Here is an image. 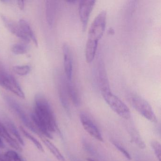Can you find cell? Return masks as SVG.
I'll list each match as a JSON object with an SVG mask.
<instances>
[{
  "instance_id": "3",
  "label": "cell",
  "mask_w": 161,
  "mask_h": 161,
  "mask_svg": "<svg viewBox=\"0 0 161 161\" xmlns=\"http://www.w3.org/2000/svg\"><path fill=\"white\" fill-rule=\"evenodd\" d=\"M102 96L110 108L122 118L128 119L130 118V109L125 103L111 91L101 93Z\"/></svg>"
},
{
  "instance_id": "14",
  "label": "cell",
  "mask_w": 161,
  "mask_h": 161,
  "mask_svg": "<svg viewBox=\"0 0 161 161\" xmlns=\"http://www.w3.org/2000/svg\"><path fill=\"white\" fill-rule=\"evenodd\" d=\"M57 9V2L54 1H47L46 2V19L50 27H52L55 22Z\"/></svg>"
},
{
  "instance_id": "6",
  "label": "cell",
  "mask_w": 161,
  "mask_h": 161,
  "mask_svg": "<svg viewBox=\"0 0 161 161\" xmlns=\"http://www.w3.org/2000/svg\"><path fill=\"white\" fill-rule=\"evenodd\" d=\"M0 86L11 91L19 97L25 98V95L16 79L12 75L0 69Z\"/></svg>"
},
{
  "instance_id": "18",
  "label": "cell",
  "mask_w": 161,
  "mask_h": 161,
  "mask_svg": "<svg viewBox=\"0 0 161 161\" xmlns=\"http://www.w3.org/2000/svg\"><path fill=\"white\" fill-rule=\"evenodd\" d=\"M67 90L69 97L70 98L73 104L76 107H79L81 104L80 97L78 94L76 87L74 86L72 81H69L67 80Z\"/></svg>"
},
{
  "instance_id": "4",
  "label": "cell",
  "mask_w": 161,
  "mask_h": 161,
  "mask_svg": "<svg viewBox=\"0 0 161 161\" xmlns=\"http://www.w3.org/2000/svg\"><path fill=\"white\" fill-rule=\"evenodd\" d=\"M131 103L134 108L146 119L152 122H157V117L151 106L145 99L139 96H134Z\"/></svg>"
},
{
  "instance_id": "13",
  "label": "cell",
  "mask_w": 161,
  "mask_h": 161,
  "mask_svg": "<svg viewBox=\"0 0 161 161\" xmlns=\"http://www.w3.org/2000/svg\"><path fill=\"white\" fill-rule=\"evenodd\" d=\"M0 136L2 137L13 148L19 151H22V148L20 144L18 143L16 139L14 138L8 131L4 123L0 120Z\"/></svg>"
},
{
  "instance_id": "5",
  "label": "cell",
  "mask_w": 161,
  "mask_h": 161,
  "mask_svg": "<svg viewBox=\"0 0 161 161\" xmlns=\"http://www.w3.org/2000/svg\"><path fill=\"white\" fill-rule=\"evenodd\" d=\"M4 99L9 107L17 115L20 120L24 123L25 126L29 130H31L33 132L36 134L40 136V133L33 123L31 117L28 116L24 109H23L22 107L19 105V103L15 101V100L9 96H5Z\"/></svg>"
},
{
  "instance_id": "31",
  "label": "cell",
  "mask_w": 161,
  "mask_h": 161,
  "mask_svg": "<svg viewBox=\"0 0 161 161\" xmlns=\"http://www.w3.org/2000/svg\"><path fill=\"white\" fill-rule=\"evenodd\" d=\"M66 2L69 3V4H75L76 3L78 2V1H74V0H72V1H66Z\"/></svg>"
},
{
  "instance_id": "28",
  "label": "cell",
  "mask_w": 161,
  "mask_h": 161,
  "mask_svg": "<svg viewBox=\"0 0 161 161\" xmlns=\"http://www.w3.org/2000/svg\"><path fill=\"white\" fill-rule=\"evenodd\" d=\"M17 4L20 10H24V5H25L24 1H18L17 2Z\"/></svg>"
},
{
  "instance_id": "27",
  "label": "cell",
  "mask_w": 161,
  "mask_h": 161,
  "mask_svg": "<svg viewBox=\"0 0 161 161\" xmlns=\"http://www.w3.org/2000/svg\"><path fill=\"white\" fill-rule=\"evenodd\" d=\"M83 146L84 147L85 149L87 151H88L89 153H92V154H94L95 153H95L96 152H95L94 149L91 147L90 144H89L88 142H87V141L85 140V141H83Z\"/></svg>"
},
{
  "instance_id": "29",
  "label": "cell",
  "mask_w": 161,
  "mask_h": 161,
  "mask_svg": "<svg viewBox=\"0 0 161 161\" xmlns=\"http://www.w3.org/2000/svg\"><path fill=\"white\" fill-rule=\"evenodd\" d=\"M0 161H11L4 154H0Z\"/></svg>"
},
{
  "instance_id": "23",
  "label": "cell",
  "mask_w": 161,
  "mask_h": 161,
  "mask_svg": "<svg viewBox=\"0 0 161 161\" xmlns=\"http://www.w3.org/2000/svg\"><path fill=\"white\" fill-rule=\"evenodd\" d=\"M12 51L14 54L18 55L25 54L27 53V47L24 44H16L12 47Z\"/></svg>"
},
{
  "instance_id": "11",
  "label": "cell",
  "mask_w": 161,
  "mask_h": 161,
  "mask_svg": "<svg viewBox=\"0 0 161 161\" xmlns=\"http://www.w3.org/2000/svg\"><path fill=\"white\" fill-rule=\"evenodd\" d=\"M63 51L64 54V68L66 76L68 80L72 81L73 63L71 51L68 44H64L63 45Z\"/></svg>"
},
{
  "instance_id": "25",
  "label": "cell",
  "mask_w": 161,
  "mask_h": 161,
  "mask_svg": "<svg viewBox=\"0 0 161 161\" xmlns=\"http://www.w3.org/2000/svg\"><path fill=\"white\" fill-rule=\"evenodd\" d=\"M4 155L11 161H25L14 150L8 151L4 153Z\"/></svg>"
},
{
  "instance_id": "30",
  "label": "cell",
  "mask_w": 161,
  "mask_h": 161,
  "mask_svg": "<svg viewBox=\"0 0 161 161\" xmlns=\"http://www.w3.org/2000/svg\"><path fill=\"white\" fill-rule=\"evenodd\" d=\"M5 146H4V143L3 141L2 138L0 136V148H4Z\"/></svg>"
},
{
  "instance_id": "9",
  "label": "cell",
  "mask_w": 161,
  "mask_h": 161,
  "mask_svg": "<svg viewBox=\"0 0 161 161\" xmlns=\"http://www.w3.org/2000/svg\"><path fill=\"white\" fill-rule=\"evenodd\" d=\"M0 17L1 18L4 26L9 31L24 41L27 42L30 41L31 40L24 34L19 23H16L14 21L2 14L0 15Z\"/></svg>"
},
{
  "instance_id": "21",
  "label": "cell",
  "mask_w": 161,
  "mask_h": 161,
  "mask_svg": "<svg viewBox=\"0 0 161 161\" xmlns=\"http://www.w3.org/2000/svg\"><path fill=\"white\" fill-rule=\"evenodd\" d=\"M19 129H20V131H21L22 134L25 136H26L30 141H31L33 144L36 146V147L40 151L42 152H44V149L43 148V146L41 145V143L37 140V139H36L35 137H34V136H33L32 135H31L29 132L27 131L22 126H20Z\"/></svg>"
},
{
  "instance_id": "7",
  "label": "cell",
  "mask_w": 161,
  "mask_h": 161,
  "mask_svg": "<svg viewBox=\"0 0 161 161\" xmlns=\"http://www.w3.org/2000/svg\"><path fill=\"white\" fill-rule=\"evenodd\" d=\"M80 120L84 130L91 136L100 142H103V137L97 125L85 113L80 114Z\"/></svg>"
},
{
  "instance_id": "16",
  "label": "cell",
  "mask_w": 161,
  "mask_h": 161,
  "mask_svg": "<svg viewBox=\"0 0 161 161\" xmlns=\"http://www.w3.org/2000/svg\"><path fill=\"white\" fill-rule=\"evenodd\" d=\"M41 140L43 141L44 145L48 149L51 153L53 154V156L59 161H66L64 155L61 153L58 148L52 143L47 138L44 136L40 137Z\"/></svg>"
},
{
  "instance_id": "22",
  "label": "cell",
  "mask_w": 161,
  "mask_h": 161,
  "mask_svg": "<svg viewBox=\"0 0 161 161\" xmlns=\"http://www.w3.org/2000/svg\"><path fill=\"white\" fill-rule=\"evenodd\" d=\"M15 73L20 76L28 75L31 71V68L29 65L15 66L13 67Z\"/></svg>"
},
{
  "instance_id": "33",
  "label": "cell",
  "mask_w": 161,
  "mask_h": 161,
  "mask_svg": "<svg viewBox=\"0 0 161 161\" xmlns=\"http://www.w3.org/2000/svg\"><path fill=\"white\" fill-rule=\"evenodd\" d=\"M87 161H97L96 160H94V159H92V158H87Z\"/></svg>"
},
{
  "instance_id": "15",
  "label": "cell",
  "mask_w": 161,
  "mask_h": 161,
  "mask_svg": "<svg viewBox=\"0 0 161 161\" xmlns=\"http://www.w3.org/2000/svg\"><path fill=\"white\" fill-rule=\"evenodd\" d=\"M18 23L24 34L30 40L31 39L34 45L36 47H37L38 46V42H37V38H36L32 29L29 23L24 19H20Z\"/></svg>"
},
{
  "instance_id": "20",
  "label": "cell",
  "mask_w": 161,
  "mask_h": 161,
  "mask_svg": "<svg viewBox=\"0 0 161 161\" xmlns=\"http://www.w3.org/2000/svg\"><path fill=\"white\" fill-rule=\"evenodd\" d=\"M131 141L135 143L137 147L141 149H144L146 147V145L142 140L141 136L138 134V132L135 129H133L130 131Z\"/></svg>"
},
{
  "instance_id": "19",
  "label": "cell",
  "mask_w": 161,
  "mask_h": 161,
  "mask_svg": "<svg viewBox=\"0 0 161 161\" xmlns=\"http://www.w3.org/2000/svg\"><path fill=\"white\" fill-rule=\"evenodd\" d=\"M98 43L87 41L86 46L85 57L86 62L92 63L96 56Z\"/></svg>"
},
{
  "instance_id": "24",
  "label": "cell",
  "mask_w": 161,
  "mask_h": 161,
  "mask_svg": "<svg viewBox=\"0 0 161 161\" xmlns=\"http://www.w3.org/2000/svg\"><path fill=\"white\" fill-rule=\"evenodd\" d=\"M152 148L154 151V154L158 161L161 160V144L156 140H153L151 143Z\"/></svg>"
},
{
  "instance_id": "8",
  "label": "cell",
  "mask_w": 161,
  "mask_h": 161,
  "mask_svg": "<svg viewBox=\"0 0 161 161\" xmlns=\"http://www.w3.org/2000/svg\"><path fill=\"white\" fill-rule=\"evenodd\" d=\"M96 2V1L93 0H85L80 2L79 15L83 31L86 29L90 14L94 9Z\"/></svg>"
},
{
  "instance_id": "10",
  "label": "cell",
  "mask_w": 161,
  "mask_h": 161,
  "mask_svg": "<svg viewBox=\"0 0 161 161\" xmlns=\"http://www.w3.org/2000/svg\"><path fill=\"white\" fill-rule=\"evenodd\" d=\"M97 78L101 93L111 91L104 63L101 59L99 60L97 65Z\"/></svg>"
},
{
  "instance_id": "1",
  "label": "cell",
  "mask_w": 161,
  "mask_h": 161,
  "mask_svg": "<svg viewBox=\"0 0 161 161\" xmlns=\"http://www.w3.org/2000/svg\"><path fill=\"white\" fill-rule=\"evenodd\" d=\"M30 117L39 131L40 137L52 139L51 133L60 132L53 110L43 95L38 94L36 96L34 110Z\"/></svg>"
},
{
  "instance_id": "17",
  "label": "cell",
  "mask_w": 161,
  "mask_h": 161,
  "mask_svg": "<svg viewBox=\"0 0 161 161\" xmlns=\"http://www.w3.org/2000/svg\"><path fill=\"white\" fill-rule=\"evenodd\" d=\"M4 122H5L4 124L6 126L8 131L10 132L11 134L13 135L15 137L17 141L18 142V143L20 145L24 146L25 143H24V140L21 137V135L19 134L18 130L17 129L14 124L11 120H10L8 118L4 119Z\"/></svg>"
},
{
  "instance_id": "32",
  "label": "cell",
  "mask_w": 161,
  "mask_h": 161,
  "mask_svg": "<svg viewBox=\"0 0 161 161\" xmlns=\"http://www.w3.org/2000/svg\"><path fill=\"white\" fill-rule=\"evenodd\" d=\"M109 33L110 34H114V31L112 28H110L109 30Z\"/></svg>"
},
{
  "instance_id": "26",
  "label": "cell",
  "mask_w": 161,
  "mask_h": 161,
  "mask_svg": "<svg viewBox=\"0 0 161 161\" xmlns=\"http://www.w3.org/2000/svg\"><path fill=\"white\" fill-rule=\"evenodd\" d=\"M113 144L127 159L130 160L131 159V156L130 155V153L121 145L115 141L113 142Z\"/></svg>"
},
{
  "instance_id": "12",
  "label": "cell",
  "mask_w": 161,
  "mask_h": 161,
  "mask_svg": "<svg viewBox=\"0 0 161 161\" xmlns=\"http://www.w3.org/2000/svg\"><path fill=\"white\" fill-rule=\"evenodd\" d=\"M67 80L61 77L58 84L59 98L62 106L68 114L70 115V106L69 101V95L67 90Z\"/></svg>"
},
{
  "instance_id": "2",
  "label": "cell",
  "mask_w": 161,
  "mask_h": 161,
  "mask_svg": "<svg viewBox=\"0 0 161 161\" xmlns=\"http://www.w3.org/2000/svg\"><path fill=\"white\" fill-rule=\"evenodd\" d=\"M107 21L106 11L101 12L95 18L88 31L87 41L98 43L105 31Z\"/></svg>"
},
{
  "instance_id": "34",
  "label": "cell",
  "mask_w": 161,
  "mask_h": 161,
  "mask_svg": "<svg viewBox=\"0 0 161 161\" xmlns=\"http://www.w3.org/2000/svg\"><path fill=\"white\" fill-rule=\"evenodd\" d=\"M72 161H80V160L77 159V158H75V157H72Z\"/></svg>"
}]
</instances>
